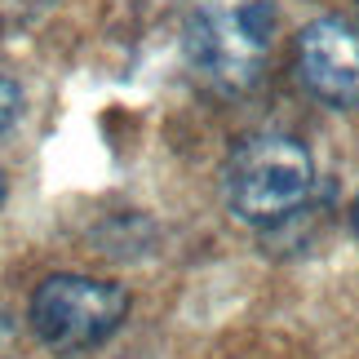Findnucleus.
Wrapping results in <instances>:
<instances>
[{"label":"nucleus","instance_id":"obj_1","mask_svg":"<svg viewBox=\"0 0 359 359\" xmlns=\"http://www.w3.org/2000/svg\"><path fill=\"white\" fill-rule=\"evenodd\" d=\"M275 0H191L187 58L213 89L244 93L262 80L275 45Z\"/></svg>","mask_w":359,"mask_h":359},{"label":"nucleus","instance_id":"obj_2","mask_svg":"<svg viewBox=\"0 0 359 359\" xmlns=\"http://www.w3.org/2000/svg\"><path fill=\"white\" fill-rule=\"evenodd\" d=\"M315 191L311 151L288 133H257L226 164V209L244 226H275L293 217Z\"/></svg>","mask_w":359,"mask_h":359},{"label":"nucleus","instance_id":"obj_3","mask_svg":"<svg viewBox=\"0 0 359 359\" xmlns=\"http://www.w3.org/2000/svg\"><path fill=\"white\" fill-rule=\"evenodd\" d=\"M129 320V293L93 275H49L27 302V324L53 355H85L120 333Z\"/></svg>","mask_w":359,"mask_h":359},{"label":"nucleus","instance_id":"obj_4","mask_svg":"<svg viewBox=\"0 0 359 359\" xmlns=\"http://www.w3.org/2000/svg\"><path fill=\"white\" fill-rule=\"evenodd\" d=\"M297 80L333 111L359 107V32L346 18H315L297 36Z\"/></svg>","mask_w":359,"mask_h":359},{"label":"nucleus","instance_id":"obj_5","mask_svg":"<svg viewBox=\"0 0 359 359\" xmlns=\"http://www.w3.org/2000/svg\"><path fill=\"white\" fill-rule=\"evenodd\" d=\"M18 116H22V89H18V80L0 76V137L18 124Z\"/></svg>","mask_w":359,"mask_h":359},{"label":"nucleus","instance_id":"obj_6","mask_svg":"<svg viewBox=\"0 0 359 359\" xmlns=\"http://www.w3.org/2000/svg\"><path fill=\"white\" fill-rule=\"evenodd\" d=\"M5 196H9V182H5V173H0V209H5Z\"/></svg>","mask_w":359,"mask_h":359},{"label":"nucleus","instance_id":"obj_7","mask_svg":"<svg viewBox=\"0 0 359 359\" xmlns=\"http://www.w3.org/2000/svg\"><path fill=\"white\" fill-rule=\"evenodd\" d=\"M355 226H359V200H355Z\"/></svg>","mask_w":359,"mask_h":359},{"label":"nucleus","instance_id":"obj_8","mask_svg":"<svg viewBox=\"0 0 359 359\" xmlns=\"http://www.w3.org/2000/svg\"><path fill=\"white\" fill-rule=\"evenodd\" d=\"M0 359H5V355H0Z\"/></svg>","mask_w":359,"mask_h":359}]
</instances>
